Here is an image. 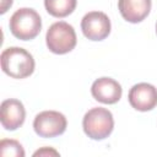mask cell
<instances>
[{
    "instance_id": "cell-4",
    "label": "cell",
    "mask_w": 157,
    "mask_h": 157,
    "mask_svg": "<svg viewBox=\"0 0 157 157\" xmlns=\"http://www.w3.org/2000/svg\"><path fill=\"white\" fill-rule=\"evenodd\" d=\"M45 42L52 53L61 55L71 52L76 47L77 37L71 25L65 21H59L48 28Z\"/></svg>"
},
{
    "instance_id": "cell-11",
    "label": "cell",
    "mask_w": 157,
    "mask_h": 157,
    "mask_svg": "<svg viewBox=\"0 0 157 157\" xmlns=\"http://www.w3.org/2000/svg\"><path fill=\"white\" fill-rule=\"evenodd\" d=\"M76 5L77 0H44L47 12L56 18H63L72 13Z\"/></svg>"
},
{
    "instance_id": "cell-8",
    "label": "cell",
    "mask_w": 157,
    "mask_h": 157,
    "mask_svg": "<svg viewBox=\"0 0 157 157\" xmlns=\"http://www.w3.org/2000/svg\"><path fill=\"white\" fill-rule=\"evenodd\" d=\"M26 110L21 101L10 98L5 99L0 105V121L2 128L13 131L23 125Z\"/></svg>"
},
{
    "instance_id": "cell-14",
    "label": "cell",
    "mask_w": 157,
    "mask_h": 157,
    "mask_svg": "<svg viewBox=\"0 0 157 157\" xmlns=\"http://www.w3.org/2000/svg\"><path fill=\"white\" fill-rule=\"evenodd\" d=\"M12 6V0H1L0 6V13H5L10 7Z\"/></svg>"
},
{
    "instance_id": "cell-10",
    "label": "cell",
    "mask_w": 157,
    "mask_h": 157,
    "mask_svg": "<svg viewBox=\"0 0 157 157\" xmlns=\"http://www.w3.org/2000/svg\"><path fill=\"white\" fill-rule=\"evenodd\" d=\"M151 6V0H118L120 15L130 23H139L144 21L148 16Z\"/></svg>"
},
{
    "instance_id": "cell-9",
    "label": "cell",
    "mask_w": 157,
    "mask_h": 157,
    "mask_svg": "<svg viewBox=\"0 0 157 157\" xmlns=\"http://www.w3.org/2000/svg\"><path fill=\"white\" fill-rule=\"evenodd\" d=\"M91 93L93 98L104 104L117 103L123 94V88L118 81L112 77L97 78L91 87Z\"/></svg>"
},
{
    "instance_id": "cell-5",
    "label": "cell",
    "mask_w": 157,
    "mask_h": 157,
    "mask_svg": "<svg viewBox=\"0 0 157 157\" xmlns=\"http://www.w3.org/2000/svg\"><path fill=\"white\" fill-rule=\"evenodd\" d=\"M67 120L65 115L56 110H44L36 115L33 120V129L36 134L44 139L56 137L63 135L66 130Z\"/></svg>"
},
{
    "instance_id": "cell-1",
    "label": "cell",
    "mask_w": 157,
    "mask_h": 157,
    "mask_svg": "<svg viewBox=\"0 0 157 157\" xmlns=\"http://www.w3.org/2000/svg\"><path fill=\"white\" fill-rule=\"evenodd\" d=\"M2 71L12 78H26L34 71V59L29 52L20 47H9L2 50L1 56Z\"/></svg>"
},
{
    "instance_id": "cell-13",
    "label": "cell",
    "mask_w": 157,
    "mask_h": 157,
    "mask_svg": "<svg viewBox=\"0 0 157 157\" xmlns=\"http://www.w3.org/2000/svg\"><path fill=\"white\" fill-rule=\"evenodd\" d=\"M33 156L34 157H37V156H45V157L47 156H59V152L52 147H43V148L36 151L33 153Z\"/></svg>"
},
{
    "instance_id": "cell-15",
    "label": "cell",
    "mask_w": 157,
    "mask_h": 157,
    "mask_svg": "<svg viewBox=\"0 0 157 157\" xmlns=\"http://www.w3.org/2000/svg\"><path fill=\"white\" fill-rule=\"evenodd\" d=\"M156 33H157V23H156Z\"/></svg>"
},
{
    "instance_id": "cell-12",
    "label": "cell",
    "mask_w": 157,
    "mask_h": 157,
    "mask_svg": "<svg viewBox=\"0 0 157 157\" xmlns=\"http://www.w3.org/2000/svg\"><path fill=\"white\" fill-rule=\"evenodd\" d=\"M0 155L2 157H25V150L18 141L2 139L0 141Z\"/></svg>"
},
{
    "instance_id": "cell-6",
    "label": "cell",
    "mask_w": 157,
    "mask_h": 157,
    "mask_svg": "<svg viewBox=\"0 0 157 157\" xmlns=\"http://www.w3.org/2000/svg\"><path fill=\"white\" fill-rule=\"evenodd\" d=\"M110 20L102 11H91L82 17L81 29L90 40H103L110 33Z\"/></svg>"
},
{
    "instance_id": "cell-7",
    "label": "cell",
    "mask_w": 157,
    "mask_h": 157,
    "mask_svg": "<svg viewBox=\"0 0 157 157\" xmlns=\"http://www.w3.org/2000/svg\"><path fill=\"white\" fill-rule=\"evenodd\" d=\"M130 105L139 112L152 110L157 105V88L147 82L134 85L128 96Z\"/></svg>"
},
{
    "instance_id": "cell-2",
    "label": "cell",
    "mask_w": 157,
    "mask_h": 157,
    "mask_svg": "<svg viewBox=\"0 0 157 157\" xmlns=\"http://www.w3.org/2000/svg\"><path fill=\"white\" fill-rule=\"evenodd\" d=\"M13 37L21 40L34 39L42 29L39 13L31 7H21L13 12L9 22Z\"/></svg>"
},
{
    "instance_id": "cell-3",
    "label": "cell",
    "mask_w": 157,
    "mask_h": 157,
    "mask_svg": "<svg viewBox=\"0 0 157 157\" xmlns=\"http://www.w3.org/2000/svg\"><path fill=\"white\" fill-rule=\"evenodd\" d=\"M82 128L85 134L92 140H104L114 129V119L110 110L102 107L90 109L83 119Z\"/></svg>"
}]
</instances>
